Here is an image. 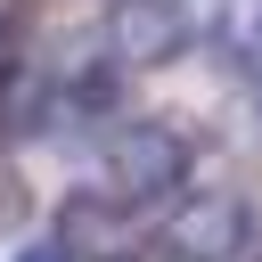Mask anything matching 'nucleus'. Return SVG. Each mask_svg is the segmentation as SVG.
<instances>
[{"label": "nucleus", "instance_id": "nucleus-1", "mask_svg": "<svg viewBox=\"0 0 262 262\" xmlns=\"http://www.w3.org/2000/svg\"><path fill=\"white\" fill-rule=\"evenodd\" d=\"M106 188L123 205H156V196L188 188V139L156 115H123L106 131Z\"/></svg>", "mask_w": 262, "mask_h": 262}, {"label": "nucleus", "instance_id": "nucleus-2", "mask_svg": "<svg viewBox=\"0 0 262 262\" xmlns=\"http://www.w3.org/2000/svg\"><path fill=\"white\" fill-rule=\"evenodd\" d=\"M106 49L123 74H156V66H180L188 57V0H106Z\"/></svg>", "mask_w": 262, "mask_h": 262}, {"label": "nucleus", "instance_id": "nucleus-3", "mask_svg": "<svg viewBox=\"0 0 262 262\" xmlns=\"http://www.w3.org/2000/svg\"><path fill=\"white\" fill-rule=\"evenodd\" d=\"M246 237H254V221H246L237 196H188V205L164 213V229H156V262H237Z\"/></svg>", "mask_w": 262, "mask_h": 262}, {"label": "nucleus", "instance_id": "nucleus-4", "mask_svg": "<svg viewBox=\"0 0 262 262\" xmlns=\"http://www.w3.org/2000/svg\"><path fill=\"white\" fill-rule=\"evenodd\" d=\"M57 246L74 262H131V205L115 188H74L57 205Z\"/></svg>", "mask_w": 262, "mask_h": 262}, {"label": "nucleus", "instance_id": "nucleus-5", "mask_svg": "<svg viewBox=\"0 0 262 262\" xmlns=\"http://www.w3.org/2000/svg\"><path fill=\"white\" fill-rule=\"evenodd\" d=\"M213 49H221L237 74L262 82V0H229V8L213 16Z\"/></svg>", "mask_w": 262, "mask_h": 262}, {"label": "nucleus", "instance_id": "nucleus-6", "mask_svg": "<svg viewBox=\"0 0 262 262\" xmlns=\"http://www.w3.org/2000/svg\"><path fill=\"white\" fill-rule=\"evenodd\" d=\"M25 213H33V188H25V172L0 156V237H8V229H25Z\"/></svg>", "mask_w": 262, "mask_h": 262}, {"label": "nucleus", "instance_id": "nucleus-7", "mask_svg": "<svg viewBox=\"0 0 262 262\" xmlns=\"http://www.w3.org/2000/svg\"><path fill=\"white\" fill-rule=\"evenodd\" d=\"M16 262H74V254H66V246L49 237V246H33V254H16Z\"/></svg>", "mask_w": 262, "mask_h": 262}]
</instances>
